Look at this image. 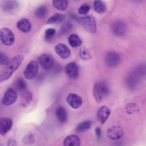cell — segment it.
<instances>
[{"mask_svg": "<svg viewBox=\"0 0 146 146\" xmlns=\"http://www.w3.org/2000/svg\"><path fill=\"white\" fill-rule=\"evenodd\" d=\"M17 2L15 0H9L3 5V9L7 11H10L16 9L18 7Z\"/></svg>", "mask_w": 146, "mask_h": 146, "instance_id": "cell-26", "label": "cell"}, {"mask_svg": "<svg viewBox=\"0 0 146 146\" xmlns=\"http://www.w3.org/2000/svg\"><path fill=\"white\" fill-rule=\"evenodd\" d=\"M95 132L97 139L100 140L101 138L102 135L101 130L100 127H96L95 129Z\"/></svg>", "mask_w": 146, "mask_h": 146, "instance_id": "cell-35", "label": "cell"}, {"mask_svg": "<svg viewBox=\"0 0 146 146\" xmlns=\"http://www.w3.org/2000/svg\"><path fill=\"white\" fill-rule=\"evenodd\" d=\"M81 144L79 137L75 134L68 135L64 139L63 142L64 146H79Z\"/></svg>", "mask_w": 146, "mask_h": 146, "instance_id": "cell-17", "label": "cell"}, {"mask_svg": "<svg viewBox=\"0 0 146 146\" xmlns=\"http://www.w3.org/2000/svg\"><path fill=\"white\" fill-rule=\"evenodd\" d=\"M47 9L44 6H41L38 8L35 11V15L38 17L42 18L46 15Z\"/></svg>", "mask_w": 146, "mask_h": 146, "instance_id": "cell-28", "label": "cell"}, {"mask_svg": "<svg viewBox=\"0 0 146 146\" xmlns=\"http://www.w3.org/2000/svg\"><path fill=\"white\" fill-rule=\"evenodd\" d=\"M37 60L41 66L45 70L51 68L54 64V60L52 57L47 54L40 55L38 57Z\"/></svg>", "mask_w": 146, "mask_h": 146, "instance_id": "cell-10", "label": "cell"}, {"mask_svg": "<svg viewBox=\"0 0 146 146\" xmlns=\"http://www.w3.org/2000/svg\"><path fill=\"white\" fill-rule=\"evenodd\" d=\"M56 115L58 120L62 123H65L67 119V113L63 107H60L56 110Z\"/></svg>", "mask_w": 146, "mask_h": 146, "instance_id": "cell-21", "label": "cell"}, {"mask_svg": "<svg viewBox=\"0 0 146 146\" xmlns=\"http://www.w3.org/2000/svg\"><path fill=\"white\" fill-rule=\"evenodd\" d=\"M56 33L55 30L53 28L47 29L45 32V38L46 39L48 40L52 38Z\"/></svg>", "mask_w": 146, "mask_h": 146, "instance_id": "cell-33", "label": "cell"}, {"mask_svg": "<svg viewBox=\"0 0 146 146\" xmlns=\"http://www.w3.org/2000/svg\"><path fill=\"white\" fill-rule=\"evenodd\" d=\"M90 9V7L88 5L84 4L78 9V12L80 14L86 15L88 13Z\"/></svg>", "mask_w": 146, "mask_h": 146, "instance_id": "cell-31", "label": "cell"}, {"mask_svg": "<svg viewBox=\"0 0 146 146\" xmlns=\"http://www.w3.org/2000/svg\"><path fill=\"white\" fill-rule=\"evenodd\" d=\"M16 144V142L14 140L11 139H9L8 143L9 145H15Z\"/></svg>", "mask_w": 146, "mask_h": 146, "instance_id": "cell-36", "label": "cell"}, {"mask_svg": "<svg viewBox=\"0 0 146 146\" xmlns=\"http://www.w3.org/2000/svg\"><path fill=\"white\" fill-rule=\"evenodd\" d=\"M68 40L70 44L73 47L79 46L82 43V41L79 36L74 34H72L69 36Z\"/></svg>", "mask_w": 146, "mask_h": 146, "instance_id": "cell-23", "label": "cell"}, {"mask_svg": "<svg viewBox=\"0 0 146 146\" xmlns=\"http://www.w3.org/2000/svg\"><path fill=\"white\" fill-rule=\"evenodd\" d=\"M111 113L110 109L106 106L101 107L97 113V118L99 121L104 124L108 118Z\"/></svg>", "mask_w": 146, "mask_h": 146, "instance_id": "cell-15", "label": "cell"}, {"mask_svg": "<svg viewBox=\"0 0 146 146\" xmlns=\"http://www.w3.org/2000/svg\"><path fill=\"white\" fill-rule=\"evenodd\" d=\"M78 23L88 32L92 34L96 33L97 28L96 19L92 16L81 17L78 20Z\"/></svg>", "mask_w": 146, "mask_h": 146, "instance_id": "cell-3", "label": "cell"}, {"mask_svg": "<svg viewBox=\"0 0 146 146\" xmlns=\"http://www.w3.org/2000/svg\"><path fill=\"white\" fill-rule=\"evenodd\" d=\"M66 17V16L60 13H56L49 18L47 23L48 24H59L63 22Z\"/></svg>", "mask_w": 146, "mask_h": 146, "instance_id": "cell-19", "label": "cell"}, {"mask_svg": "<svg viewBox=\"0 0 146 146\" xmlns=\"http://www.w3.org/2000/svg\"><path fill=\"white\" fill-rule=\"evenodd\" d=\"M17 85L18 88L21 90H25L27 88L26 82L22 78H20L17 80Z\"/></svg>", "mask_w": 146, "mask_h": 146, "instance_id": "cell-32", "label": "cell"}, {"mask_svg": "<svg viewBox=\"0 0 146 146\" xmlns=\"http://www.w3.org/2000/svg\"><path fill=\"white\" fill-rule=\"evenodd\" d=\"M12 121L9 118L1 117L0 118V133L3 135L7 133L11 129Z\"/></svg>", "mask_w": 146, "mask_h": 146, "instance_id": "cell-14", "label": "cell"}, {"mask_svg": "<svg viewBox=\"0 0 146 146\" xmlns=\"http://www.w3.org/2000/svg\"><path fill=\"white\" fill-rule=\"evenodd\" d=\"M17 28L24 33L29 32L31 29V25L29 21L26 19L23 18L19 20L16 24Z\"/></svg>", "mask_w": 146, "mask_h": 146, "instance_id": "cell-18", "label": "cell"}, {"mask_svg": "<svg viewBox=\"0 0 146 146\" xmlns=\"http://www.w3.org/2000/svg\"><path fill=\"white\" fill-rule=\"evenodd\" d=\"M126 29L125 24L120 21L114 23L111 26V30L113 33L118 37L124 36L126 32Z\"/></svg>", "mask_w": 146, "mask_h": 146, "instance_id": "cell-12", "label": "cell"}, {"mask_svg": "<svg viewBox=\"0 0 146 146\" xmlns=\"http://www.w3.org/2000/svg\"><path fill=\"white\" fill-rule=\"evenodd\" d=\"M105 59L106 65L108 67L111 68L117 66L121 60L119 55L113 51H110L106 53Z\"/></svg>", "mask_w": 146, "mask_h": 146, "instance_id": "cell-8", "label": "cell"}, {"mask_svg": "<svg viewBox=\"0 0 146 146\" xmlns=\"http://www.w3.org/2000/svg\"><path fill=\"white\" fill-rule=\"evenodd\" d=\"M9 60L7 55L3 52H0V64L5 66L9 62Z\"/></svg>", "mask_w": 146, "mask_h": 146, "instance_id": "cell-34", "label": "cell"}, {"mask_svg": "<svg viewBox=\"0 0 146 146\" xmlns=\"http://www.w3.org/2000/svg\"><path fill=\"white\" fill-rule=\"evenodd\" d=\"M109 92L110 89L108 85L104 81L97 82L94 86L93 95L98 103L101 102L103 98L107 96Z\"/></svg>", "mask_w": 146, "mask_h": 146, "instance_id": "cell-2", "label": "cell"}, {"mask_svg": "<svg viewBox=\"0 0 146 146\" xmlns=\"http://www.w3.org/2000/svg\"><path fill=\"white\" fill-rule=\"evenodd\" d=\"M18 96L16 92L12 88H9L5 92L1 100L2 104L8 106L14 103L17 100Z\"/></svg>", "mask_w": 146, "mask_h": 146, "instance_id": "cell-7", "label": "cell"}, {"mask_svg": "<svg viewBox=\"0 0 146 146\" xmlns=\"http://www.w3.org/2000/svg\"><path fill=\"white\" fill-rule=\"evenodd\" d=\"M54 50L59 56L63 59L69 57L71 53L69 48L63 43H60L57 44L54 47Z\"/></svg>", "mask_w": 146, "mask_h": 146, "instance_id": "cell-13", "label": "cell"}, {"mask_svg": "<svg viewBox=\"0 0 146 146\" xmlns=\"http://www.w3.org/2000/svg\"><path fill=\"white\" fill-rule=\"evenodd\" d=\"M139 106L134 102L129 104L125 108V111L129 114H132L139 112Z\"/></svg>", "mask_w": 146, "mask_h": 146, "instance_id": "cell-25", "label": "cell"}, {"mask_svg": "<svg viewBox=\"0 0 146 146\" xmlns=\"http://www.w3.org/2000/svg\"><path fill=\"white\" fill-rule=\"evenodd\" d=\"M128 75V79L131 81L136 80L146 76V63L137 66Z\"/></svg>", "mask_w": 146, "mask_h": 146, "instance_id": "cell-5", "label": "cell"}, {"mask_svg": "<svg viewBox=\"0 0 146 146\" xmlns=\"http://www.w3.org/2000/svg\"><path fill=\"white\" fill-rule=\"evenodd\" d=\"M23 141L25 144L27 145L33 144L35 142L33 135L30 133L25 135L23 138Z\"/></svg>", "mask_w": 146, "mask_h": 146, "instance_id": "cell-30", "label": "cell"}, {"mask_svg": "<svg viewBox=\"0 0 146 146\" xmlns=\"http://www.w3.org/2000/svg\"><path fill=\"white\" fill-rule=\"evenodd\" d=\"M0 39L3 44L10 46L14 42V35L10 29L6 27L3 28L0 30Z\"/></svg>", "mask_w": 146, "mask_h": 146, "instance_id": "cell-4", "label": "cell"}, {"mask_svg": "<svg viewBox=\"0 0 146 146\" xmlns=\"http://www.w3.org/2000/svg\"><path fill=\"white\" fill-rule=\"evenodd\" d=\"M52 3L56 8L64 11L67 8L68 2L67 0H52Z\"/></svg>", "mask_w": 146, "mask_h": 146, "instance_id": "cell-22", "label": "cell"}, {"mask_svg": "<svg viewBox=\"0 0 146 146\" xmlns=\"http://www.w3.org/2000/svg\"><path fill=\"white\" fill-rule=\"evenodd\" d=\"M91 125L90 121H84L78 124L75 127V130L78 132H83L89 129Z\"/></svg>", "mask_w": 146, "mask_h": 146, "instance_id": "cell-24", "label": "cell"}, {"mask_svg": "<svg viewBox=\"0 0 146 146\" xmlns=\"http://www.w3.org/2000/svg\"><path fill=\"white\" fill-rule=\"evenodd\" d=\"M94 8L96 12L102 14L106 12L107 7L106 3L102 0H95Z\"/></svg>", "mask_w": 146, "mask_h": 146, "instance_id": "cell-20", "label": "cell"}, {"mask_svg": "<svg viewBox=\"0 0 146 146\" xmlns=\"http://www.w3.org/2000/svg\"><path fill=\"white\" fill-rule=\"evenodd\" d=\"M135 0V1H139L140 0Z\"/></svg>", "mask_w": 146, "mask_h": 146, "instance_id": "cell-37", "label": "cell"}, {"mask_svg": "<svg viewBox=\"0 0 146 146\" xmlns=\"http://www.w3.org/2000/svg\"><path fill=\"white\" fill-rule=\"evenodd\" d=\"M65 71L67 76L71 79H75L78 77V68L74 62H71L68 63L66 66Z\"/></svg>", "mask_w": 146, "mask_h": 146, "instance_id": "cell-16", "label": "cell"}, {"mask_svg": "<svg viewBox=\"0 0 146 146\" xmlns=\"http://www.w3.org/2000/svg\"><path fill=\"white\" fill-rule=\"evenodd\" d=\"M24 59V56L21 54L17 55L12 58L0 72V82L6 80L9 78L19 68Z\"/></svg>", "mask_w": 146, "mask_h": 146, "instance_id": "cell-1", "label": "cell"}, {"mask_svg": "<svg viewBox=\"0 0 146 146\" xmlns=\"http://www.w3.org/2000/svg\"><path fill=\"white\" fill-rule=\"evenodd\" d=\"M123 128L119 125H114L110 127L107 131V136L108 138L113 140L120 139L124 135Z\"/></svg>", "mask_w": 146, "mask_h": 146, "instance_id": "cell-9", "label": "cell"}, {"mask_svg": "<svg viewBox=\"0 0 146 146\" xmlns=\"http://www.w3.org/2000/svg\"><path fill=\"white\" fill-rule=\"evenodd\" d=\"M80 58L84 60H88L91 58L92 55L90 51L85 47H82L79 50Z\"/></svg>", "mask_w": 146, "mask_h": 146, "instance_id": "cell-27", "label": "cell"}, {"mask_svg": "<svg viewBox=\"0 0 146 146\" xmlns=\"http://www.w3.org/2000/svg\"><path fill=\"white\" fill-rule=\"evenodd\" d=\"M72 25L69 21H66L62 25L60 31L62 34H66L68 33L71 29Z\"/></svg>", "mask_w": 146, "mask_h": 146, "instance_id": "cell-29", "label": "cell"}, {"mask_svg": "<svg viewBox=\"0 0 146 146\" xmlns=\"http://www.w3.org/2000/svg\"><path fill=\"white\" fill-rule=\"evenodd\" d=\"M66 101L72 108L77 109L82 105L83 101L81 97L77 94L69 93L66 98Z\"/></svg>", "mask_w": 146, "mask_h": 146, "instance_id": "cell-11", "label": "cell"}, {"mask_svg": "<svg viewBox=\"0 0 146 146\" xmlns=\"http://www.w3.org/2000/svg\"><path fill=\"white\" fill-rule=\"evenodd\" d=\"M38 69L37 63L34 60H32L27 65L23 72V75L27 79H32L36 76Z\"/></svg>", "mask_w": 146, "mask_h": 146, "instance_id": "cell-6", "label": "cell"}]
</instances>
